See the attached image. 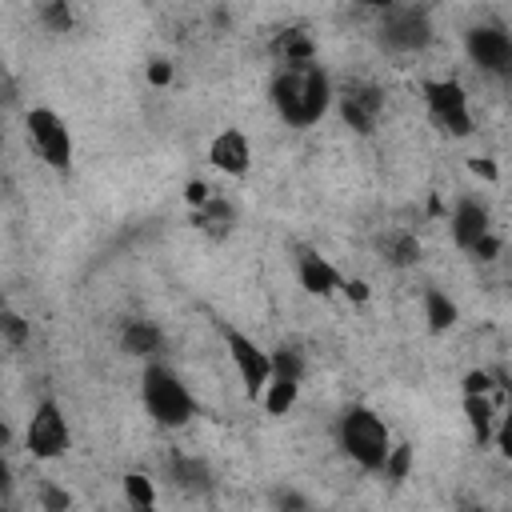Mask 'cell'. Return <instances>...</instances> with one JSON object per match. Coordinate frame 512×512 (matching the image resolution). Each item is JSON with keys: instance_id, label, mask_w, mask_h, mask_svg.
I'll use <instances>...</instances> for the list:
<instances>
[{"instance_id": "obj_1", "label": "cell", "mask_w": 512, "mask_h": 512, "mask_svg": "<svg viewBox=\"0 0 512 512\" xmlns=\"http://www.w3.org/2000/svg\"><path fill=\"white\" fill-rule=\"evenodd\" d=\"M268 100L288 128H312L336 108V84L316 60L312 64H280L268 84Z\"/></svg>"}, {"instance_id": "obj_2", "label": "cell", "mask_w": 512, "mask_h": 512, "mask_svg": "<svg viewBox=\"0 0 512 512\" xmlns=\"http://www.w3.org/2000/svg\"><path fill=\"white\" fill-rule=\"evenodd\" d=\"M336 440H340V452L364 472H384V460L396 444L388 420L368 404L344 408V416L336 420Z\"/></svg>"}, {"instance_id": "obj_3", "label": "cell", "mask_w": 512, "mask_h": 512, "mask_svg": "<svg viewBox=\"0 0 512 512\" xmlns=\"http://www.w3.org/2000/svg\"><path fill=\"white\" fill-rule=\"evenodd\" d=\"M140 400L148 408V416L160 428H184L196 416V396L184 384V376L176 368H168L164 360H144V376H140Z\"/></svg>"}, {"instance_id": "obj_4", "label": "cell", "mask_w": 512, "mask_h": 512, "mask_svg": "<svg viewBox=\"0 0 512 512\" xmlns=\"http://www.w3.org/2000/svg\"><path fill=\"white\" fill-rule=\"evenodd\" d=\"M420 96H424V108L432 116V124L456 140H468L476 120H472V104H468V88L456 80V76H428L420 80Z\"/></svg>"}, {"instance_id": "obj_5", "label": "cell", "mask_w": 512, "mask_h": 512, "mask_svg": "<svg viewBox=\"0 0 512 512\" xmlns=\"http://www.w3.org/2000/svg\"><path fill=\"white\" fill-rule=\"evenodd\" d=\"M24 136H28V148L52 168V172H68L72 168V156H76V144H72V128L68 120L48 108V104H32L24 112Z\"/></svg>"}, {"instance_id": "obj_6", "label": "cell", "mask_w": 512, "mask_h": 512, "mask_svg": "<svg viewBox=\"0 0 512 512\" xmlns=\"http://www.w3.org/2000/svg\"><path fill=\"white\" fill-rule=\"evenodd\" d=\"M68 448H72L68 416H64V408H60L52 396H44V400L32 408L28 424H24V452H28L32 460H60Z\"/></svg>"}, {"instance_id": "obj_7", "label": "cell", "mask_w": 512, "mask_h": 512, "mask_svg": "<svg viewBox=\"0 0 512 512\" xmlns=\"http://www.w3.org/2000/svg\"><path fill=\"white\" fill-rule=\"evenodd\" d=\"M380 40L392 52H420L432 40V16L416 0H396L380 16Z\"/></svg>"}, {"instance_id": "obj_8", "label": "cell", "mask_w": 512, "mask_h": 512, "mask_svg": "<svg viewBox=\"0 0 512 512\" xmlns=\"http://www.w3.org/2000/svg\"><path fill=\"white\" fill-rule=\"evenodd\" d=\"M224 352H228V360H232V368L240 376L244 396L260 400L268 380H272V352L260 340H252L248 332H240V328H224Z\"/></svg>"}, {"instance_id": "obj_9", "label": "cell", "mask_w": 512, "mask_h": 512, "mask_svg": "<svg viewBox=\"0 0 512 512\" xmlns=\"http://www.w3.org/2000/svg\"><path fill=\"white\" fill-rule=\"evenodd\" d=\"M464 52L468 60L496 80H512V32L500 24H472L464 32Z\"/></svg>"}, {"instance_id": "obj_10", "label": "cell", "mask_w": 512, "mask_h": 512, "mask_svg": "<svg viewBox=\"0 0 512 512\" xmlns=\"http://www.w3.org/2000/svg\"><path fill=\"white\" fill-rule=\"evenodd\" d=\"M336 112L352 132L372 136L384 116V92L372 80H348L336 88Z\"/></svg>"}, {"instance_id": "obj_11", "label": "cell", "mask_w": 512, "mask_h": 512, "mask_svg": "<svg viewBox=\"0 0 512 512\" xmlns=\"http://www.w3.org/2000/svg\"><path fill=\"white\" fill-rule=\"evenodd\" d=\"M448 232H452V244H456L460 252H472V248L492 232V216H488V208H484L476 196H460V200L452 204Z\"/></svg>"}, {"instance_id": "obj_12", "label": "cell", "mask_w": 512, "mask_h": 512, "mask_svg": "<svg viewBox=\"0 0 512 512\" xmlns=\"http://www.w3.org/2000/svg\"><path fill=\"white\" fill-rule=\"evenodd\" d=\"M208 164L224 176H244L252 168V140L240 128H220L208 140Z\"/></svg>"}, {"instance_id": "obj_13", "label": "cell", "mask_w": 512, "mask_h": 512, "mask_svg": "<svg viewBox=\"0 0 512 512\" xmlns=\"http://www.w3.org/2000/svg\"><path fill=\"white\" fill-rule=\"evenodd\" d=\"M296 280H300V288H304L308 296L328 300V296H336V292H340L344 272H340V268H336L328 256H320V252L304 248V252L296 256Z\"/></svg>"}, {"instance_id": "obj_14", "label": "cell", "mask_w": 512, "mask_h": 512, "mask_svg": "<svg viewBox=\"0 0 512 512\" xmlns=\"http://www.w3.org/2000/svg\"><path fill=\"white\" fill-rule=\"evenodd\" d=\"M376 252H380V260L388 264V268H416L420 260H424V244H420V236L412 232V228H388V232H380L376 236Z\"/></svg>"}, {"instance_id": "obj_15", "label": "cell", "mask_w": 512, "mask_h": 512, "mask_svg": "<svg viewBox=\"0 0 512 512\" xmlns=\"http://www.w3.org/2000/svg\"><path fill=\"white\" fill-rule=\"evenodd\" d=\"M120 348H124L128 356H136V360H160V352H164V328H160L156 320H144V316L124 320V328H120Z\"/></svg>"}, {"instance_id": "obj_16", "label": "cell", "mask_w": 512, "mask_h": 512, "mask_svg": "<svg viewBox=\"0 0 512 512\" xmlns=\"http://www.w3.org/2000/svg\"><path fill=\"white\" fill-rule=\"evenodd\" d=\"M268 52H272L276 68H280V64H312V60H316V40H312L308 28L292 24V28H280V32L272 36Z\"/></svg>"}, {"instance_id": "obj_17", "label": "cell", "mask_w": 512, "mask_h": 512, "mask_svg": "<svg viewBox=\"0 0 512 512\" xmlns=\"http://www.w3.org/2000/svg\"><path fill=\"white\" fill-rule=\"evenodd\" d=\"M464 420H468V432L480 448H488L496 440V424H500V412L492 404V392H480V396H464Z\"/></svg>"}, {"instance_id": "obj_18", "label": "cell", "mask_w": 512, "mask_h": 512, "mask_svg": "<svg viewBox=\"0 0 512 512\" xmlns=\"http://www.w3.org/2000/svg\"><path fill=\"white\" fill-rule=\"evenodd\" d=\"M232 224H236V204L224 200L220 192L204 208H192V228L204 232V236H212V240H224L232 232Z\"/></svg>"}, {"instance_id": "obj_19", "label": "cell", "mask_w": 512, "mask_h": 512, "mask_svg": "<svg viewBox=\"0 0 512 512\" xmlns=\"http://www.w3.org/2000/svg\"><path fill=\"white\" fill-rule=\"evenodd\" d=\"M300 384H304V380H296V376L272 372V380H268V388H264V396H260V408H264L268 416H288V412L296 408V400H300Z\"/></svg>"}, {"instance_id": "obj_20", "label": "cell", "mask_w": 512, "mask_h": 512, "mask_svg": "<svg viewBox=\"0 0 512 512\" xmlns=\"http://www.w3.org/2000/svg\"><path fill=\"white\" fill-rule=\"evenodd\" d=\"M420 304H424V320H428V332H448L456 320H460V308H456V300L444 292V288H424V296H420Z\"/></svg>"}, {"instance_id": "obj_21", "label": "cell", "mask_w": 512, "mask_h": 512, "mask_svg": "<svg viewBox=\"0 0 512 512\" xmlns=\"http://www.w3.org/2000/svg\"><path fill=\"white\" fill-rule=\"evenodd\" d=\"M120 488H124V500H128L132 508H156V484H152V476L128 472V476L120 480Z\"/></svg>"}, {"instance_id": "obj_22", "label": "cell", "mask_w": 512, "mask_h": 512, "mask_svg": "<svg viewBox=\"0 0 512 512\" xmlns=\"http://www.w3.org/2000/svg\"><path fill=\"white\" fill-rule=\"evenodd\" d=\"M172 480L180 488H204L208 484V464L200 456H176L172 460Z\"/></svg>"}, {"instance_id": "obj_23", "label": "cell", "mask_w": 512, "mask_h": 512, "mask_svg": "<svg viewBox=\"0 0 512 512\" xmlns=\"http://www.w3.org/2000/svg\"><path fill=\"white\" fill-rule=\"evenodd\" d=\"M0 332H4L8 348H24V344L32 340V328H28V320H24L20 312H12V308H4V312H0Z\"/></svg>"}, {"instance_id": "obj_24", "label": "cell", "mask_w": 512, "mask_h": 512, "mask_svg": "<svg viewBox=\"0 0 512 512\" xmlns=\"http://www.w3.org/2000/svg\"><path fill=\"white\" fill-rule=\"evenodd\" d=\"M272 372H284V376L304 380V352H300L296 344H280V348L272 352Z\"/></svg>"}, {"instance_id": "obj_25", "label": "cell", "mask_w": 512, "mask_h": 512, "mask_svg": "<svg viewBox=\"0 0 512 512\" xmlns=\"http://www.w3.org/2000/svg\"><path fill=\"white\" fill-rule=\"evenodd\" d=\"M412 444H392V452H388V460H384V476L388 480H408V472H412Z\"/></svg>"}, {"instance_id": "obj_26", "label": "cell", "mask_w": 512, "mask_h": 512, "mask_svg": "<svg viewBox=\"0 0 512 512\" xmlns=\"http://www.w3.org/2000/svg\"><path fill=\"white\" fill-rule=\"evenodd\" d=\"M144 80H148L152 88H168V84L176 80V64H172L168 56H152V60L144 64Z\"/></svg>"}, {"instance_id": "obj_27", "label": "cell", "mask_w": 512, "mask_h": 512, "mask_svg": "<svg viewBox=\"0 0 512 512\" xmlns=\"http://www.w3.org/2000/svg\"><path fill=\"white\" fill-rule=\"evenodd\" d=\"M492 388H496V376L488 368H472L460 380V396H480V392H492Z\"/></svg>"}, {"instance_id": "obj_28", "label": "cell", "mask_w": 512, "mask_h": 512, "mask_svg": "<svg viewBox=\"0 0 512 512\" xmlns=\"http://www.w3.org/2000/svg\"><path fill=\"white\" fill-rule=\"evenodd\" d=\"M340 296L352 300V304H368V300H372V284H368L364 276H344V280H340Z\"/></svg>"}, {"instance_id": "obj_29", "label": "cell", "mask_w": 512, "mask_h": 512, "mask_svg": "<svg viewBox=\"0 0 512 512\" xmlns=\"http://www.w3.org/2000/svg\"><path fill=\"white\" fill-rule=\"evenodd\" d=\"M496 452L504 456V460H512V400H508V408L500 412V424H496Z\"/></svg>"}, {"instance_id": "obj_30", "label": "cell", "mask_w": 512, "mask_h": 512, "mask_svg": "<svg viewBox=\"0 0 512 512\" xmlns=\"http://www.w3.org/2000/svg\"><path fill=\"white\" fill-rule=\"evenodd\" d=\"M468 172H472L476 180H484V184H496V180H500V164H496L492 156H468Z\"/></svg>"}, {"instance_id": "obj_31", "label": "cell", "mask_w": 512, "mask_h": 512, "mask_svg": "<svg viewBox=\"0 0 512 512\" xmlns=\"http://www.w3.org/2000/svg\"><path fill=\"white\" fill-rule=\"evenodd\" d=\"M212 196H216V188H212L208 180H188V184H184V204H188V208H204Z\"/></svg>"}, {"instance_id": "obj_32", "label": "cell", "mask_w": 512, "mask_h": 512, "mask_svg": "<svg viewBox=\"0 0 512 512\" xmlns=\"http://www.w3.org/2000/svg\"><path fill=\"white\" fill-rule=\"evenodd\" d=\"M472 256H476V260H496V256H500V236H496V232H488V236L472 248Z\"/></svg>"}, {"instance_id": "obj_33", "label": "cell", "mask_w": 512, "mask_h": 512, "mask_svg": "<svg viewBox=\"0 0 512 512\" xmlns=\"http://www.w3.org/2000/svg\"><path fill=\"white\" fill-rule=\"evenodd\" d=\"M44 16H48V24H56V28H68V8H64V0H52Z\"/></svg>"}, {"instance_id": "obj_34", "label": "cell", "mask_w": 512, "mask_h": 512, "mask_svg": "<svg viewBox=\"0 0 512 512\" xmlns=\"http://www.w3.org/2000/svg\"><path fill=\"white\" fill-rule=\"evenodd\" d=\"M68 504H72L68 492H60V488H48V492H44V508H68Z\"/></svg>"}, {"instance_id": "obj_35", "label": "cell", "mask_w": 512, "mask_h": 512, "mask_svg": "<svg viewBox=\"0 0 512 512\" xmlns=\"http://www.w3.org/2000/svg\"><path fill=\"white\" fill-rule=\"evenodd\" d=\"M360 4H368V8H380V12H384V8H388V4H396V0H360Z\"/></svg>"}]
</instances>
